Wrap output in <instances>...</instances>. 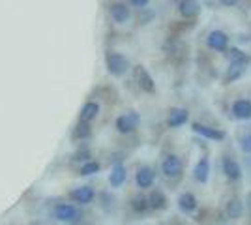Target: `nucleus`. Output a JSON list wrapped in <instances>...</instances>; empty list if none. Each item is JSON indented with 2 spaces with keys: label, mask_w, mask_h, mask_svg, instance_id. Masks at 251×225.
<instances>
[{
  "label": "nucleus",
  "mask_w": 251,
  "mask_h": 225,
  "mask_svg": "<svg viewBox=\"0 0 251 225\" xmlns=\"http://www.w3.org/2000/svg\"><path fill=\"white\" fill-rule=\"evenodd\" d=\"M105 68L113 77H122L129 70V60L122 53L116 51H107L105 53Z\"/></svg>",
  "instance_id": "nucleus-1"
},
{
  "label": "nucleus",
  "mask_w": 251,
  "mask_h": 225,
  "mask_svg": "<svg viewBox=\"0 0 251 225\" xmlns=\"http://www.w3.org/2000/svg\"><path fill=\"white\" fill-rule=\"evenodd\" d=\"M139 122H141L139 113L127 111V113H124V115H120V117L116 118L115 126H116V129H118V133H131V131L139 126Z\"/></svg>",
  "instance_id": "nucleus-2"
},
{
  "label": "nucleus",
  "mask_w": 251,
  "mask_h": 225,
  "mask_svg": "<svg viewBox=\"0 0 251 225\" xmlns=\"http://www.w3.org/2000/svg\"><path fill=\"white\" fill-rule=\"evenodd\" d=\"M133 75H135V81L141 90H145L148 94H152L156 90V83H154L152 75L148 74V70L145 66H135L133 68Z\"/></svg>",
  "instance_id": "nucleus-3"
},
{
  "label": "nucleus",
  "mask_w": 251,
  "mask_h": 225,
  "mask_svg": "<svg viewBox=\"0 0 251 225\" xmlns=\"http://www.w3.org/2000/svg\"><path fill=\"white\" fill-rule=\"evenodd\" d=\"M52 216L58 222H75L79 218V210L70 203H58L52 208Z\"/></svg>",
  "instance_id": "nucleus-4"
},
{
  "label": "nucleus",
  "mask_w": 251,
  "mask_h": 225,
  "mask_svg": "<svg viewBox=\"0 0 251 225\" xmlns=\"http://www.w3.org/2000/svg\"><path fill=\"white\" fill-rule=\"evenodd\" d=\"M70 197L74 199L75 203L88 204L94 201L96 192H94V188H90V186H79V188H75V190L70 192Z\"/></svg>",
  "instance_id": "nucleus-5"
},
{
  "label": "nucleus",
  "mask_w": 251,
  "mask_h": 225,
  "mask_svg": "<svg viewBox=\"0 0 251 225\" xmlns=\"http://www.w3.org/2000/svg\"><path fill=\"white\" fill-rule=\"evenodd\" d=\"M109 15H111V19L118 25H124L127 19H129V8L126 6L124 2H113L111 6H109Z\"/></svg>",
  "instance_id": "nucleus-6"
},
{
  "label": "nucleus",
  "mask_w": 251,
  "mask_h": 225,
  "mask_svg": "<svg viewBox=\"0 0 251 225\" xmlns=\"http://www.w3.org/2000/svg\"><path fill=\"white\" fill-rule=\"evenodd\" d=\"M98 115H100V103L94 101V100H90V101H86L83 107H81V111H79V122L90 124Z\"/></svg>",
  "instance_id": "nucleus-7"
},
{
  "label": "nucleus",
  "mask_w": 251,
  "mask_h": 225,
  "mask_svg": "<svg viewBox=\"0 0 251 225\" xmlns=\"http://www.w3.org/2000/svg\"><path fill=\"white\" fill-rule=\"evenodd\" d=\"M161 169H163V173L167 175L169 178H176V176H180V173H182V161L178 160L175 154H171V156L165 158Z\"/></svg>",
  "instance_id": "nucleus-8"
},
{
  "label": "nucleus",
  "mask_w": 251,
  "mask_h": 225,
  "mask_svg": "<svg viewBox=\"0 0 251 225\" xmlns=\"http://www.w3.org/2000/svg\"><path fill=\"white\" fill-rule=\"evenodd\" d=\"M206 43H208V47L216 49V51H225L227 43H229V38H227V34L221 32V30H212L208 34V38H206Z\"/></svg>",
  "instance_id": "nucleus-9"
},
{
  "label": "nucleus",
  "mask_w": 251,
  "mask_h": 225,
  "mask_svg": "<svg viewBox=\"0 0 251 225\" xmlns=\"http://www.w3.org/2000/svg\"><path fill=\"white\" fill-rule=\"evenodd\" d=\"M193 131L202 135V137H206V139H214V141H221L225 137L223 131H220V129H216V128H208V126L199 124V122H193Z\"/></svg>",
  "instance_id": "nucleus-10"
},
{
  "label": "nucleus",
  "mask_w": 251,
  "mask_h": 225,
  "mask_svg": "<svg viewBox=\"0 0 251 225\" xmlns=\"http://www.w3.org/2000/svg\"><path fill=\"white\" fill-rule=\"evenodd\" d=\"M126 178H127L126 167L120 165V163H116L115 167L111 169V175H109V184H111L113 188H120V186L126 182Z\"/></svg>",
  "instance_id": "nucleus-11"
},
{
  "label": "nucleus",
  "mask_w": 251,
  "mask_h": 225,
  "mask_svg": "<svg viewBox=\"0 0 251 225\" xmlns=\"http://www.w3.org/2000/svg\"><path fill=\"white\" fill-rule=\"evenodd\" d=\"M232 115L236 118H251V101L250 100H236L232 103Z\"/></svg>",
  "instance_id": "nucleus-12"
},
{
  "label": "nucleus",
  "mask_w": 251,
  "mask_h": 225,
  "mask_svg": "<svg viewBox=\"0 0 251 225\" xmlns=\"http://www.w3.org/2000/svg\"><path fill=\"white\" fill-rule=\"evenodd\" d=\"M178 11L182 13V17H195L197 13H199V4L195 2V0H180V4H178Z\"/></svg>",
  "instance_id": "nucleus-13"
},
{
  "label": "nucleus",
  "mask_w": 251,
  "mask_h": 225,
  "mask_svg": "<svg viewBox=\"0 0 251 225\" xmlns=\"http://www.w3.org/2000/svg\"><path fill=\"white\" fill-rule=\"evenodd\" d=\"M135 180L139 188H150L152 182H154V173H152L150 167H141V169L137 171Z\"/></svg>",
  "instance_id": "nucleus-14"
},
{
  "label": "nucleus",
  "mask_w": 251,
  "mask_h": 225,
  "mask_svg": "<svg viewBox=\"0 0 251 225\" xmlns=\"http://www.w3.org/2000/svg\"><path fill=\"white\" fill-rule=\"evenodd\" d=\"M188 111L186 109H173L171 111V115H169V120L167 124L171 128H178V126H182V124H186V120H188Z\"/></svg>",
  "instance_id": "nucleus-15"
},
{
  "label": "nucleus",
  "mask_w": 251,
  "mask_h": 225,
  "mask_svg": "<svg viewBox=\"0 0 251 225\" xmlns=\"http://www.w3.org/2000/svg\"><path fill=\"white\" fill-rule=\"evenodd\" d=\"M223 171H225V175L229 176L230 180L240 178V175H242L240 165H238L234 160H230V158H225V160H223Z\"/></svg>",
  "instance_id": "nucleus-16"
},
{
  "label": "nucleus",
  "mask_w": 251,
  "mask_h": 225,
  "mask_svg": "<svg viewBox=\"0 0 251 225\" xmlns=\"http://www.w3.org/2000/svg\"><path fill=\"white\" fill-rule=\"evenodd\" d=\"M90 135H92V126H90V124H86V122H77L74 131H72V137L77 139V141L88 139Z\"/></svg>",
  "instance_id": "nucleus-17"
},
{
  "label": "nucleus",
  "mask_w": 251,
  "mask_h": 225,
  "mask_svg": "<svg viewBox=\"0 0 251 225\" xmlns=\"http://www.w3.org/2000/svg\"><path fill=\"white\" fill-rule=\"evenodd\" d=\"M178 206H180V210H184V212H191V210L197 206V201H195V197H193L191 193H182L180 199H178Z\"/></svg>",
  "instance_id": "nucleus-18"
},
{
  "label": "nucleus",
  "mask_w": 251,
  "mask_h": 225,
  "mask_svg": "<svg viewBox=\"0 0 251 225\" xmlns=\"http://www.w3.org/2000/svg\"><path fill=\"white\" fill-rule=\"evenodd\" d=\"M101 169V165L98 163V161H92V160H88V161H84L83 165H81V169H79V175L81 176H90V175H96V173Z\"/></svg>",
  "instance_id": "nucleus-19"
},
{
  "label": "nucleus",
  "mask_w": 251,
  "mask_h": 225,
  "mask_svg": "<svg viewBox=\"0 0 251 225\" xmlns=\"http://www.w3.org/2000/svg\"><path fill=\"white\" fill-rule=\"evenodd\" d=\"M208 161L206 160H201L197 165H195V178L199 180V182H206V178H208Z\"/></svg>",
  "instance_id": "nucleus-20"
},
{
  "label": "nucleus",
  "mask_w": 251,
  "mask_h": 225,
  "mask_svg": "<svg viewBox=\"0 0 251 225\" xmlns=\"http://www.w3.org/2000/svg\"><path fill=\"white\" fill-rule=\"evenodd\" d=\"M165 203H167V199H165V195L161 192H152V195L148 197V206H152V208H156V210L163 208Z\"/></svg>",
  "instance_id": "nucleus-21"
},
{
  "label": "nucleus",
  "mask_w": 251,
  "mask_h": 225,
  "mask_svg": "<svg viewBox=\"0 0 251 225\" xmlns=\"http://www.w3.org/2000/svg\"><path fill=\"white\" fill-rule=\"evenodd\" d=\"M227 214H229L230 218H240L242 203L238 201V199H232V201H229V204H227Z\"/></svg>",
  "instance_id": "nucleus-22"
},
{
  "label": "nucleus",
  "mask_w": 251,
  "mask_h": 225,
  "mask_svg": "<svg viewBox=\"0 0 251 225\" xmlns=\"http://www.w3.org/2000/svg\"><path fill=\"white\" fill-rule=\"evenodd\" d=\"M131 208H133L135 212H145V210L148 208V199L141 197V195H137V197L131 199Z\"/></svg>",
  "instance_id": "nucleus-23"
},
{
  "label": "nucleus",
  "mask_w": 251,
  "mask_h": 225,
  "mask_svg": "<svg viewBox=\"0 0 251 225\" xmlns=\"http://www.w3.org/2000/svg\"><path fill=\"white\" fill-rule=\"evenodd\" d=\"M230 60L234 62V64H246L248 62V56L242 53L240 49H236V47H230Z\"/></svg>",
  "instance_id": "nucleus-24"
},
{
  "label": "nucleus",
  "mask_w": 251,
  "mask_h": 225,
  "mask_svg": "<svg viewBox=\"0 0 251 225\" xmlns=\"http://www.w3.org/2000/svg\"><path fill=\"white\" fill-rule=\"evenodd\" d=\"M242 150L244 152H251V135H246L242 139Z\"/></svg>",
  "instance_id": "nucleus-25"
},
{
  "label": "nucleus",
  "mask_w": 251,
  "mask_h": 225,
  "mask_svg": "<svg viewBox=\"0 0 251 225\" xmlns=\"http://www.w3.org/2000/svg\"><path fill=\"white\" fill-rule=\"evenodd\" d=\"M88 158H90V154L88 152H77L74 156L75 161H88Z\"/></svg>",
  "instance_id": "nucleus-26"
},
{
  "label": "nucleus",
  "mask_w": 251,
  "mask_h": 225,
  "mask_svg": "<svg viewBox=\"0 0 251 225\" xmlns=\"http://www.w3.org/2000/svg\"><path fill=\"white\" fill-rule=\"evenodd\" d=\"M129 2H131L133 6H137V8H145L150 0H129Z\"/></svg>",
  "instance_id": "nucleus-27"
},
{
  "label": "nucleus",
  "mask_w": 251,
  "mask_h": 225,
  "mask_svg": "<svg viewBox=\"0 0 251 225\" xmlns=\"http://www.w3.org/2000/svg\"><path fill=\"white\" fill-rule=\"evenodd\" d=\"M221 4H223V6H236L238 0H221Z\"/></svg>",
  "instance_id": "nucleus-28"
},
{
  "label": "nucleus",
  "mask_w": 251,
  "mask_h": 225,
  "mask_svg": "<svg viewBox=\"0 0 251 225\" xmlns=\"http://www.w3.org/2000/svg\"><path fill=\"white\" fill-rule=\"evenodd\" d=\"M28 225H45V224H42V222H32V224H28Z\"/></svg>",
  "instance_id": "nucleus-29"
},
{
  "label": "nucleus",
  "mask_w": 251,
  "mask_h": 225,
  "mask_svg": "<svg viewBox=\"0 0 251 225\" xmlns=\"http://www.w3.org/2000/svg\"><path fill=\"white\" fill-rule=\"evenodd\" d=\"M248 204H250V208H251V193L248 195Z\"/></svg>",
  "instance_id": "nucleus-30"
}]
</instances>
